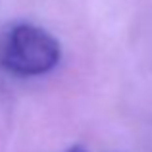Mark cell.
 Masks as SVG:
<instances>
[{"label": "cell", "instance_id": "cell-1", "mask_svg": "<svg viewBox=\"0 0 152 152\" xmlns=\"http://www.w3.org/2000/svg\"><path fill=\"white\" fill-rule=\"evenodd\" d=\"M62 58L60 42L31 23H19L8 33L2 46L0 62L8 71L23 77L45 75L58 66Z\"/></svg>", "mask_w": 152, "mask_h": 152}]
</instances>
